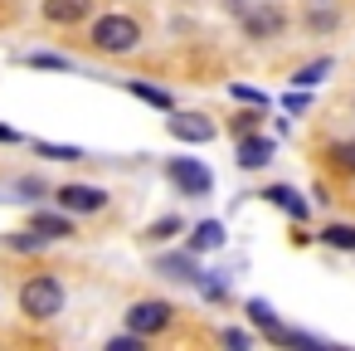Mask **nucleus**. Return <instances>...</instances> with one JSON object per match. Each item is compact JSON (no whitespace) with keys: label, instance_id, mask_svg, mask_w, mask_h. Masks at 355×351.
<instances>
[{"label":"nucleus","instance_id":"nucleus-32","mask_svg":"<svg viewBox=\"0 0 355 351\" xmlns=\"http://www.w3.org/2000/svg\"><path fill=\"white\" fill-rule=\"evenodd\" d=\"M0 142H6V147H20V142H25V137H20V132H15V127H6V122H0Z\"/></svg>","mask_w":355,"mask_h":351},{"label":"nucleus","instance_id":"nucleus-29","mask_svg":"<svg viewBox=\"0 0 355 351\" xmlns=\"http://www.w3.org/2000/svg\"><path fill=\"white\" fill-rule=\"evenodd\" d=\"M306 25H311V30H316V35H321V30H336V15H331V10H321V6H316V10H311V15H306Z\"/></svg>","mask_w":355,"mask_h":351},{"label":"nucleus","instance_id":"nucleus-3","mask_svg":"<svg viewBox=\"0 0 355 351\" xmlns=\"http://www.w3.org/2000/svg\"><path fill=\"white\" fill-rule=\"evenodd\" d=\"M166 181L185 200H205L214 190V171L205 166V156H166Z\"/></svg>","mask_w":355,"mask_h":351},{"label":"nucleus","instance_id":"nucleus-18","mask_svg":"<svg viewBox=\"0 0 355 351\" xmlns=\"http://www.w3.org/2000/svg\"><path fill=\"white\" fill-rule=\"evenodd\" d=\"M195 288H200L205 302H224V297H229V273H224V268H205V278H200Z\"/></svg>","mask_w":355,"mask_h":351},{"label":"nucleus","instance_id":"nucleus-1","mask_svg":"<svg viewBox=\"0 0 355 351\" xmlns=\"http://www.w3.org/2000/svg\"><path fill=\"white\" fill-rule=\"evenodd\" d=\"M64 307H69V288L59 273H30L20 283V312L30 322H54Z\"/></svg>","mask_w":355,"mask_h":351},{"label":"nucleus","instance_id":"nucleus-5","mask_svg":"<svg viewBox=\"0 0 355 351\" xmlns=\"http://www.w3.org/2000/svg\"><path fill=\"white\" fill-rule=\"evenodd\" d=\"M175 322V307L166 302V297H141V302H132L127 312H122V332H132V336H161L166 327Z\"/></svg>","mask_w":355,"mask_h":351},{"label":"nucleus","instance_id":"nucleus-33","mask_svg":"<svg viewBox=\"0 0 355 351\" xmlns=\"http://www.w3.org/2000/svg\"><path fill=\"white\" fill-rule=\"evenodd\" d=\"M316 6H326V0H316Z\"/></svg>","mask_w":355,"mask_h":351},{"label":"nucleus","instance_id":"nucleus-27","mask_svg":"<svg viewBox=\"0 0 355 351\" xmlns=\"http://www.w3.org/2000/svg\"><path fill=\"white\" fill-rule=\"evenodd\" d=\"M103 351H151V341L146 336H132V332H117V336L103 341Z\"/></svg>","mask_w":355,"mask_h":351},{"label":"nucleus","instance_id":"nucleus-17","mask_svg":"<svg viewBox=\"0 0 355 351\" xmlns=\"http://www.w3.org/2000/svg\"><path fill=\"white\" fill-rule=\"evenodd\" d=\"M331 69H336L331 59H311V64H302V69L292 74V88H302V93H306V88H316V83H326V74H331Z\"/></svg>","mask_w":355,"mask_h":351},{"label":"nucleus","instance_id":"nucleus-23","mask_svg":"<svg viewBox=\"0 0 355 351\" xmlns=\"http://www.w3.org/2000/svg\"><path fill=\"white\" fill-rule=\"evenodd\" d=\"M331 166L336 171H345V176H355V137H340V142H331Z\"/></svg>","mask_w":355,"mask_h":351},{"label":"nucleus","instance_id":"nucleus-2","mask_svg":"<svg viewBox=\"0 0 355 351\" xmlns=\"http://www.w3.org/2000/svg\"><path fill=\"white\" fill-rule=\"evenodd\" d=\"M88 44L98 54H132L141 44V25L132 15H98L93 30H88Z\"/></svg>","mask_w":355,"mask_h":351},{"label":"nucleus","instance_id":"nucleus-21","mask_svg":"<svg viewBox=\"0 0 355 351\" xmlns=\"http://www.w3.org/2000/svg\"><path fill=\"white\" fill-rule=\"evenodd\" d=\"M219 346L224 351H258V336L248 327H219Z\"/></svg>","mask_w":355,"mask_h":351},{"label":"nucleus","instance_id":"nucleus-31","mask_svg":"<svg viewBox=\"0 0 355 351\" xmlns=\"http://www.w3.org/2000/svg\"><path fill=\"white\" fill-rule=\"evenodd\" d=\"M306 103H311V98H306V93H302V88H297V93H287V98H282V108H287V113H306Z\"/></svg>","mask_w":355,"mask_h":351},{"label":"nucleus","instance_id":"nucleus-20","mask_svg":"<svg viewBox=\"0 0 355 351\" xmlns=\"http://www.w3.org/2000/svg\"><path fill=\"white\" fill-rule=\"evenodd\" d=\"M6 244H10V254H40V249H49V239H44V234H35L30 225H25V229H10V234H6Z\"/></svg>","mask_w":355,"mask_h":351},{"label":"nucleus","instance_id":"nucleus-8","mask_svg":"<svg viewBox=\"0 0 355 351\" xmlns=\"http://www.w3.org/2000/svg\"><path fill=\"white\" fill-rule=\"evenodd\" d=\"M156 273L166 278V283H180V288H195L200 278H205V263L190 254V249H166L161 259H156Z\"/></svg>","mask_w":355,"mask_h":351},{"label":"nucleus","instance_id":"nucleus-12","mask_svg":"<svg viewBox=\"0 0 355 351\" xmlns=\"http://www.w3.org/2000/svg\"><path fill=\"white\" fill-rule=\"evenodd\" d=\"M30 229H35V234H44L49 244H54V239H73V234H78L73 215H64V210H35Z\"/></svg>","mask_w":355,"mask_h":351},{"label":"nucleus","instance_id":"nucleus-6","mask_svg":"<svg viewBox=\"0 0 355 351\" xmlns=\"http://www.w3.org/2000/svg\"><path fill=\"white\" fill-rule=\"evenodd\" d=\"M49 200H54V210H64V215H103L107 210V190L103 186H88V181H69V186H54L49 190Z\"/></svg>","mask_w":355,"mask_h":351},{"label":"nucleus","instance_id":"nucleus-24","mask_svg":"<svg viewBox=\"0 0 355 351\" xmlns=\"http://www.w3.org/2000/svg\"><path fill=\"white\" fill-rule=\"evenodd\" d=\"M35 152L49 156V161H83L88 156L83 147H69V142H35Z\"/></svg>","mask_w":355,"mask_h":351},{"label":"nucleus","instance_id":"nucleus-15","mask_svg":"<svg viewBox=\"0 0 355 351\" xmlns=\"http://www.w3.org/2000/svg\"><path fill=\"white\" fill-rule=\"evenodd\" d=\"M243 317H248V322H253V332H263L268 341H272V336H277V327H282L268 297H248V302H243Z\"/></svg>","mask_w":355,"mask_h":351},{"label":"nucleus","instance_id":"nucleus-28","mask_svg":"<svg viewBox=\"0 0 355 351\" xmlns=\"http://www.w3.org/2000/svg\"><path fill=\"white\" fill-rule=\"evenodd\" d=\"M229 98H234V103H248V108H268V93L243 88V83H229Z\"/></svg>","mask_w":355,"mask_h":351},{"label":"nucleus","instance_id":"nucleus-11","mask_svg":"<svg viewBox=\"0 0 355 351\" xmlns=\"http://www.w3.org/2000/svg\"><path fill=\"white\" fill-rule=\"evenodd\" d=\"M229 244V229H224V220H200V225H190V239H185V249L200 259V254H219Z\"/></svg>","mask_w":355,"mask_h":351},{"label":"nucleus","instance_id":"nucleus-22","mask_svg":"<svg viewBox=\"0 0 355 351\" xmlns=\"http://www.w3.org/2000/svg\"><path fill=\"white\" fill-rule=\"evenodd\" d=\"M25 64H30V69H49V74H73V59H64V54H49V49H35V54H25Z\"/></svg>","mask_w":355,"mask_h":351},{"label":"nucleus","instance_id":"nucleus-14","mask_svg":"<svg viewBox=\"0 0 355 351\" xmlns=\"http://www.w3.org/2000/svg\"><path fill=\"white\" fill-rule=\"evenodd\" d=\"M93 10V0H44V20L49 25H83Z\"/></svg>","mask_w":355,"mask_h":351},{"label":"nucleus","instance_id":"nucleus-30","mask_svg":"<svg viewBox=\"0 0 355 351\" xmlns=\"http://www.w3.org/2000/svg\"><path fill=\"white\" fill-rule=\"evenodd\" d=\"M234 132H239V137H248V132H258V108H248V113H243V117L234 122Z\"/></svg>","mask_w":355,"mask_h":351},{"label":"nucleus","instance_id":"nucleus-13","mask_svg":"<svg viewBox=\"0 0 355 351\" xmlns=\"http://www.w3.org/2000/svg\"><path fill=\"white\" fill-rule=\"evenodd\" d=\"M272 346H282V351H350V346L321 341V336H311V332H297V327H277Z\"/></svg>","mask_w":355,"mask_h":351},{"label":"nucleus","instance_id":"nucleus-7","mask_svg":"<svg viewBox=\"0 0 355 351\" xmlns=\"http://www.w3.org/2000/svg\"><path fill=\"white\" fill-rule=\"evenodd\" d=\"M166 132L185 147H209L219 137V127L205 117V113H166Z\"/></svg>","mask_w":355,"mask_h":351},{"label":"nucleus","instance_id":"nucleus-25","mask_svg":"<svg viewBox=\"0 0 355 351\" xmlns=\"http://www.w3.org/2000/svg\"><path fill=\"white\" fill-rule=\"evenodd\" d=\"M40 195H49V186L40 181V176H20V181H10V200H40Z\"/></svg>","mask_w":355,"mask_h":351},{"label":"nucleus","instance_id":"nucleus-9","mask_svg":"<svg viewBox=\"0 0 355 351\" xmlns=\"http://www.w3.org/2000/svg\"><path fill=\"white\" fill-rule=\"evenodd\" d=\"M272 156H277V142L272 137H258V132L239 137V147H234L239 171H263V166H272Z\"/></svg>","mask_w":355,"mask_h":351},{"label":"nucleus","instance_id":"nucleus-26","mask_svg":"<svg viewBox=\"0 0 355 351\" xmlns=\"http://www.w3.org/2000/svg\"><path fill=\"white\" fill-rule=\"evenodd\" d=\"M180 229H185V220H180V215H161V220L146 229V239H161V244H166V239H175Z\"/></svg>","mask_w":355,"mask_h":351},{"label":"nucleus","instance_id":"nucleus-10","mask_svg":"<svg viewBox=\"0 0 355 351\" xmlns=\"http://www.w3.org/2000/svg\"><path fill=\"white\" fill-rule=\"evenodd\" d=\"M258 195H263L268 205H277V210H282V215H287L292 225H302V220L311 215V200H306V195H302L297 186H287V181H277V186H263Z\"/></svg>","mask_w":355,"mask_h":351},{"label":"nucleus","instance_id":"nucleus-19","mask_svg":"<svg viewBox=\"0 0 355 351\" xmlns=\"http://www.w3.org/2000/svg\"><path fill=\"white\" fill-rule=\"evenodd\" d=\"M127 88H132L141 103H151L156 113H175V98H171V88H151V83H137V79H132Z\"/></svg>","mask_w":355,"mask_h":351},{"label":"nucleus","instance_id":"nucleus-16","mask_svg":"<svg viewBox=\"0 0 355 351\" xmlns=\"http://www.w3.org/2000/svg\"><path fill=\"white\" fill-rule=\"evenodd\" d=\"M316 239H321L326 249H340V254H355V225H345V220H326Z\"/></svg>","mask_w":355,"mask_h":351},{"label":"nucleus","instance_id":"nucleus-4","mask_svg":"<svg viewBox=\"0 0 355 351\" xmlns=\"http://www.w3.org/2000/svg\"><path fill=\"white\" fill-rule=\"evenodd\" d=\"M224 6H229V15L243 20V35L248 40H272L287 25V15L277 6H268V0H224Z\"/></svg>","mask_w":355,"mask_h":351}]
</instances>
